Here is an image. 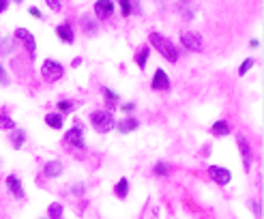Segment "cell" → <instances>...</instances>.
<instances>
[{
	"label": "cell",
	"mask_w": 264,
	"mask_h": 219,
	"mask_svg": "<svg viewBox=\"0 0 264 219\" xmlns=\"http://www.w3.org/2000/svg\"><path fill=\"white\" fill-rule=\"evenodd\" d=\"M151 43L159 49V52H161V56L166 58V61H170V63H176L178 61V49H176V46H174L170 39L163 37V34L151 32Z\"/></svg>",
	"instance_id": "6da1fadb"
},
{
	"label": "cell",
	"mask_w": 264,
	"mask_h": 219,
	"mask_svg": "<svg viewBox=\"0 0 264 219\" xmlns=\"http://www.w3.org/2000/svg\"><path fill=\"white\" fill-rule=\"evenodd\" d=\"M91 125H93L94 131L108 133L109 129H114L116 121H114L112 112H108V110H94V112L91 114Z\"/></svg>",
	"instance_id": "7a4b0ae2"
},
{
	"label": "cell",
	"mask_w": 264,
	"mask_h": 219,
	"mask_svg": "<svg viewBox=\"0 0 264 219\" xmlns=\"http://www.w3.org/2000/svg\"><path fill=\"white\" fill-rule=\"evenodd\" d=\"M41 76L46 82H58L62 76H64V67L61 63H56V61H43L41 64Z\"/></svg>",
	"instance_id": "3957f363"
},
{
	"label": "cell",
	"mask_w": 264,
	"mask_h": 219,
	"mask_svg": "<svg viewBox=\"0 0 264 219\" xmlns=\"http://www.w3.org/2000/svg\"><path fill=\"white\" fill-rule=\"evenodd\" d=\"M64 142L69 144V146H76V148H86V142H84V133H82V127H73L67 131V136H64Z\"/></svg>",
	"instance_id": "277c9868"
},
{
	"label": "cell",
	"mask_w": 264,
	"mask_h": 219,
	"mask_svg": "<svg viewBox=\"0 0 264 219\" xmlns=\"http://www.w3.org/2000/svg\"><path fill=\"white\" fill-rule=\"evenodd\" d=\"M208 174H211V178L217 183V185H228V183L232 181V172L228 170V168H221V166H211L208 168Z\"/></svg>",
	"instance_id": "5b68a950"
},
{
	"label": "cell",
	"mask_w": 264,
	"mask_h": 219,
	"mask_svg": "<svg viewBox=\"0 0 264 219\" xmlns=\"http://www.w3.org/2000/svg\"><path fill=\"white\" fill-rule=\"evenodd\" d=\"M181 43L187 49H191V52H200L202 49V34L200 32H183Z\"/></svg>",
	"instance_id": "8992f818"
},
{
	"label": "cell",
	"mask_w": 264,
	"mask_h": 219,
	"mask_svg": "<svg viewBox=\"0 0 264 219\" xmlns=\"http://www.w3.org/2000/svg\"><path fill=\"white\" fill-rule=\"evenodd\" d=\"M16 37L24 43V46H26V49L31 52V56H34V49H37V41H34L32 32L28 31V28H17V31H16Z\"/></svg>",
	"instance_id": "52a82bcc"
},
{
	"label": "cell",
	"mask_w": 264,
	"mask_h": 219,
	"mask_svg": "<svg viewBox=\"0 0 264 219\" xmlns=\"http://www.w3.org/2000/svg\"><path fill=\"white\" fill-rule=\"evenodd\" d=\"M153 88L155 91H168L170 88V78L163 69H157L155 71V78H153Z\"/></svg>",
	"instance_id": "ba28073f"
},
{
	"label": "cell",
	"mask_w": 264,
	"mask_h": 219,
	"mask_svg": "<svg viewBox=\"0 0 264 219\" xmlns=\"http://www.w3.org/2000/svg\"><path fill=\"white\" fill-rule=\"evenodd\" d=\"M56 34H58V39L64 41V43H73V41H76V32H73V28L69 26V24H58Z\"/></svg>",
	"instance_id": "9c48e42d"
},
{
	"label": "cell",
	"mask_w": 264,
	"mask_h": 219,
	"mask_svg": "<svg viewBox=\"0 0 264 219\" xmlns=\"http://www.w3.org/2000/svg\"><path fill=\"white\" fill-rule=\"evenodd\" d=\"M238 148H241V155H243V166H245V170L249 172V168H251V148H249V144L245 142V138L238 136Z\"/></svg>",
	"instance_id": "30bf717a"
},
{
	"label": "cell",
	"mask_w": 264,
	"mask_h": 219,
	"mask_svg": "<svg viewBox=\"0 0 264 219\" xmlns=\"http://www.w3.org/2000/svg\"><path fill=\"white\" fill-rule=\"evenodd\" d=\"M94 13L99 17H109L114 13V2L112 0H99V2H94Z\"/></svg>",
	"instance_id": "8fae6325"
},
{
	"label": "cell",
	"mask_w": 264,
	"mask_h": 219,
	"mask_svg": "<svg viewBox=\"0 0 264 219\" xmlns=\"http://www.w3.org/2000/svg\"><path fill=\"white\" fill-rule=\"evenodd\" d=\"M62 163L61 161H47L46 166H43V174H46L47 178H56V176H61L62 174Z\"/></svg>",
	"instance_id": "7c38bea8"
},
{
	"label": "cell",
	"mask_w": 264,
	"mask_h": 219,
	"mask_svg": "<svg viewBox=\"0 0 264 219\" xmlns=\"http://www.w3.org/2000/svg\"><path fill=\"white\" fill-rule=\"evenodd\" d=\"M7 187L16 198H24V187L17 176H7Z\"/></svg>",
	"instance_id": "4fadbf2b"
},
{
	"label": "cell",
	"mask_w": 264,
	"mask_h": 219,
	"mask_svg": "<svg viewBox=\"0 0 264 219\" xmlns=\"http://www.w3.org/2000/svg\"><path fill=\"white\" fill-rule=\"evenodd\" d=\"M211 133L215 138H226V136H230V125H228L226 121H217L215 125L211 127Z\"/></svg>",
	"instance_id": "5bb4252c"
},
{
	"label": "cell",
	"mask_w": 264,
	"mask_h": 219,
	"mask_svg": "<svg viewBox=\"0 0 264 219\" xmlns=\"http://www.w3.org/2000/svg\"><path fill=\"white\" fill-rule=\"evenodd\" d=\"M16 49V39L13 37H2L0 39V56H9Z\"/></svg>",
	"instance_id": "9a60e30c"
},
{
	"label": "cell",
	"mask_w": 264,
	"mask_h": 219,
	"mask_svg": "<svg viewBox=\"0 0 264 219\" xmlns=\"http://www.w3.org/2000/svg\"><path fill=\"white\" fill-rule=\"evenodd\" d=\"M138 125H140V123H138L136 118H124V121L116 123L114 127H116L121 133H129V131H133V129H138Z\"/></svg>",
	"instance_id": "2e32d148"
},
{
	"label": "cell",
	"mask_w": 264,
	"mask_h": 219,
	"mask_svg": "<svg viewBox=\"0 0 264 219\" xmlns=\"http://www.w3.org/2000/svg\"><path fill=\"white\" fill-rule=\"evenodd\" d=\"M46 123H47V127H52V129H62L64 118H62V114L52 112V114H47L46 116Z\"/></svg>",
	"instance_id": "e0dca14e"
},
{
	"label": "cell",
	"mask_w": 264,
	"mask_h": 219,
	"mask_svg": "<svg viewBox=\"0 0 264 219\" xmlns=\"http://www.w3.org/2000/svg\"><path fill=\"white\" fill-rule=\"evenodd\" d=\"M114 193H116V198L124 200V198L129 196V178H121V181L116 183V187H114Z\"/></svg>",
	"instance_id": "ac0fdd59"
},
{
	"label": "cell",
	"mask_w": 264,
	"mask_h": 219,
	"mask_svg": "<svg viewBox=\"0 0 264 219\" xmlns=\"http://www.w3.org/2000/svg\"><path fill=\"white\" fill-rule=\"evenodd\" d=\"M24 140H26V131H24V129H16V131H13V136H11L13 148H22Z\"/></svg>",
	"instance_id": "d6986e66"
},
{
	"label": "cell",
	"mask_w": 264,
	"mask_h": 219,
	"mask_svg": "<svg viewBox=\"0 0 264 219\" xmlns=\"http://www.w3.org/2000/svg\"><path fill=\"white\" fill-rule=\"evenodd\" d=\"M148 56H151V49H148V47H142L140 52L136 54V63H138V67H140V69H144V67H146V63H148Z\"/></svg>",
	"instance_id": "ffe728a7"
},
{
	"label": "cell",
	"mask_w": 264,
	"mask_h": 219,
	"mask_svg": "<svg viewBox=\"0 0 264 219\" xmlns=\"http://www.w3.org/2000/svg\"><path fill=\"white\" fill-rule=\"evenodd\" d=\"M62 215H64L62 204H58V202L49 204V219H62Z\"/></svg>",
	"instance_id": "44dd1931"
},
{
	"label": "cell",
	"mask_w": 264,
	"mask_h": 219,
	"mask_svg": "<svg viewBox=\"0 0 264 219\" xmlns=\"http://www.w3.org/2000/svg\"><path fill=\"white\" fill-rule=\"evenodd\" d=\"M56 106H58V114H62V112H71L76 103H73V101H69V99H64V101H58Z\"/></svg>",
	"instance_id": "7402d4cb"
},
{
	"label": "cell",
	"mask_w": 264,
	"mask_h": 219,
	"mask_svg": "<svg viewBox=\"0 0 264 219\" xmlns=\"http://www.w3.org/2000/svg\"><path fill=\"white\" fill-rule=\"evenodd\" d=\"M155 174H157V176H168V174H170V166L163 163V161H159L155 166Z\"/></svg>",
	"instance_id": "603a6c76"
},
{
	"label": "cell",
	"mask_w": 264,
	"mask_h": 219,
	"mask_svg": "<svg viewBox=\"0 0 264 219\" xmlns=\"http://www.w3.org/2000/svg\"><path fill=\"white\" fill-rule=\"evenodd\" d=\"M251 67H253V58H247V61L241 64V69H238V76H245V73H247Z\"/></svg>",
	"instance_id": "cb8c5ba5"
},
{
	"label": "cell",
	"mask_w": 264,
	"mask_h": 219,
	"mask_svg": "<svg viewBox=\"0 0 264 219\" xmlns=\"http://www.w3.org/2000/svg\"><path fill=\"white\" fill-rule=\"evenodd\" d=\"M0 127L2 129H16V123H13L9 116H0Z\"/></svg>",
	"instance_id": "d4e9b609"
},
{
	"label": "cell",
	"mask_w": 264,
	"mask_h": 219,
	"mask_svg": "<svg viewBox=\"0 0 264 219\" xmlns=\"http://www.w3.org/2000/svg\"><path fill=\"white\" fill-rule=\"evenodd\" d=\"M103 94H106V99H108L109 103H112V101H118V94L114 93V91H109V88H103Z\"/></svg>",
	"instance_id": "484cf974"
},
{
	"label": "cell",
	"mask_w": 264,
	"mask_h": 219,
	"mask_svg": "<svg viewBox=\"0 0 264 219\" xmlns=\"http://www.w3.org/2000/svg\"><path fill=\"white\" fill-rule=\"evenodd\" d=\"M0 84H2V86H9V76H7L2 64H0Z\"/></svg>",
	"instance_id": "4316f807"
},
{
	"label": "cell",
	"mask_w": 264,
	"mask_h": 219,
	"mask_svg": "<svg viewBox=\"0 0 264 219\" xmlns=\"http://www.w3.org/2000/svg\"><path fill=\"white\" fill-rule=\"evenodd\" d=\"M121 9H123V16H124V17L131 16V4H129L127 0H123V2H121Z\"/></svg>",
	"instance_id": "83f0119b"
},
{
	"label": "cell",
	"mask_w": 264,
	"mask_h": 219,
	"mask_svg": "<svg viewBox=\"0 0 264 219\" xmlns=\"http://www.w3.org/2000/svg\"><path fill=\"white\" fill-rule=\"evenodd\" d=\"M47 7L54 9V11H61V2H54V0H47Z\"/></svg>",
	"instance_id": "f1b7e54d"
},
{
	"label": "cell",
	"mask_w": 264,
	"mask_h": 219,
	"mask_svg": "<svg viewBox=\"0 0 264 219\" xmlns=\"http://www.w3.org/2000/svg\"><path fill=\"white\" fill-rule=\"evenodd\" d=\"M28 11H31V13H32V16H34V17H41V11H39V9H37V7H31V9H28Z\"/></svg>",
	"instance_id": "f546056e"
},
{
	"label": "cell",
	"mask_w": 264,
	"mask_h": 219,
	"mask_svg": "<svg viewBox=\"0 0 264 219\" xmlns=\"http://www.w3.org/2000/svg\"><path fill=\"white\" fill-rule=\"evenodd\" d=\"M7 7H9V0H0V13H2Z\"/></svg>",
	"instance_id": "4dcf8cb0"
},
{
	"label": "cell",
	"mask_w": 264,
	"mask_h": 219,
	"mask_svg": "<svg viewBox=\"0 0 264 219\" xmlns=\"http://www.w3.org/2000/svg\"><path fill=\"white\" fill-rule=\"evenodd\" d=\"M123 110H124V112H131V110H133V103H127V106H123Z\"/></svg>",
	"instance_id": "1f68e13d"
}]
</instances>
